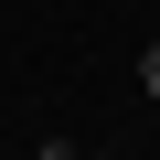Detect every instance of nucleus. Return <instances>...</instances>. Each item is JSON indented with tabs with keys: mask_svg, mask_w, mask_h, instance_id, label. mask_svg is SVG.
<instances>
[{
	"mask_svg": "<svg viewBox=\"0 0 160 160\" xmlns=\"http://www.w3.org/2000/svg\"><path fill=\"white\" fill-rule=\"evenodd\" d=\"M139 86H149V96H160V43H149V53H139Z\"/></svg>",
	"mask_w": 160,
	"mask_h": 160,
	"instance_id": "1",
	"label": "nucleus"
},
{
	"mask_svg": "<svg viewBox=\"0 0 160 160\" xmlns=\"http://www.w3.org/2000/svg\"><path fill=\"white\" fill-rule=\"evenodd\" d=\"M32 160H75V139H43V149H32Z\"/></svg>",
	"mask_w": 160,
	"mask_h": 160,
	"instance_id": "2",
	"label": "nucleus"
}]
</instances>
